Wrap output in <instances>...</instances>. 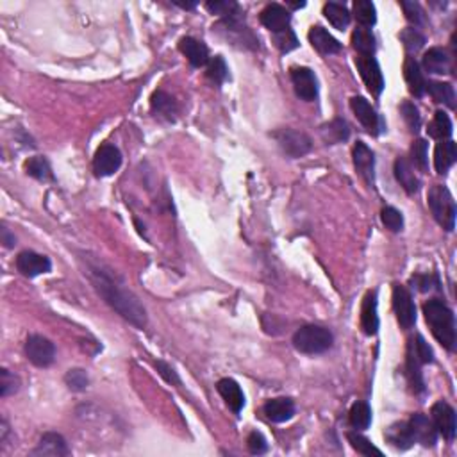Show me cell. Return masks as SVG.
Here are the masks:
<instances>
[{"instance_id":"1","label":"cell","mask_w":457,"mask_h":457,"mask_svg":"<svg viewBox=\"0 0 457 457\" xmlns=\"http://www.w3.org/2000/svg\"><path fill=\"white\" fill-rule=\"evenodd\" d=\"M84 261H86L87 277L92 281L97 293L104 298V302L108 304L113 311H116L122 318L127 320L129 323H132L138 329H145L148 323L147 309L143 307V304L139 302V298L125 288L124 281L111 268H108L97 259L84 258Z\"/></svg>"},{"instance_id":"2","label":"cell","mask_w":457,"mask_h":457,"mask_svg":"<svg viewBox=\"0 0 457 457\" xmlns=\"http://www.w3.org/2000/svg\"><path fill=\"white\" fill-rule=\"evenodd\" d=\"M423 314L429 323L430 330H433L434 338L442 343L447 350L454 352L457 343L456 334V318L454 313L445 300L442 298H430L423 304Z\"/></svg>"},{"instance_id":"3","label":"cell","mask_w":457,"mask_h":457,"mask_svg":"<svg viewBox=\"0 0 457 457\" xmlns=\"http://www.w3.org/2000/svg\"><path fill=\"white\" fill-rule=\"evenodd\" d=\"M334 336L329 329L322 325H304L293 334V346L302 354H323L332 346Z\"/></svg>"},{"instance_id":"4","label":"cell","mask_w":457,"mask_h":457,"mask_svg":"<svg viewBox=\"0 0 457 457\" xmlns=\"http://www.w3.org/2000/svg\"><path fill=\"white\" fill-rule=\"evenodd\" d=\"M427 204H429V209L430 213H433L434 220H436L445 231H454L457 209L456 200H454L449 188L442 186V184H436V186L430 188L429 195H427Z\"/></svg>"},{"instance_id":"5","label":"cell","mask_w":457,"mask_h":457,"mask_svg":"<svg viewBox=\"0 0 457 457\" xmlns=\"http://www.w3.org/2000/svg\"><path fill=\"white\" fill-rule=\"evenodd\" d=\"M275 138V141L279 143L281 150L286 155L297 160V157H304L306 154H309L313 148V141L309 136L302 131H295V129H279L272 134Z\"/></svg>"},{"instance_id":"6","label":"cell","mask_w":457,"mask_h":457,"mask_svg":"<svg viewBox=\"0 0 457 457\" xmlns=\"http://www.w3.org/2000/svg\"><path fill=\"white\" fill-rule=\"evenodd\" d=\"M25 356L38 368H48L56 361V346L40 334H31L25 342Z\"/></svg>"},{"instance_id":"7","label":"cell","mask_w":457,"mask_h":457,"mask_svg":"<svg viewBox=\"0 0 457 457\" xmlns=\"http://www.w3.org/2000/svg\"><path fill=\"white\" fill-rule=\"evenodd\" d=\"M393 309L402 329H411L416 323V306L413 295L402 284H393Z\"/></svg>"},{"instance_id":"8","label":"cell","mask_w":457,"mask_h":457,"mask_svg":"<svg viewBox=\"0 0 457 457\" xmlns=\"http://www.w3.org/2000/svg\"><path fill=\"white\" fill-rule=\"evenodd\" d=\"M430 420H433L437 434H442L447 442H452L457 433V418L456 411H454V407L450 406L449 402H436L433 409H430Z\"/></svg>"},{"instance_id":"9","label":"cell","mask_w":457,"mask_h":457,"mask_svg":"<svg viewBox=\"0 0 457 457\" xmlns=\"http://www.w3.org/2000/svg\"><path fill=\"white\" fill-rule=\"evenodd\" d=\"M356 66H358L368 92L374 97H381L382 90H384V77H382L377 59L374 56H358L356 57Z\"/></svg>"},{"instance_id":"10","label":"cell","mask_w":457,"mask_h":457,"mask_svg":"<svg viewBox=\"0 0 457 457\" xmlns=\"http://www.w3.org/2000/svg\"><path fill=\"white\" fill-rule=\"evenodd\" d=\"M350 108L354 111L356 118L361 122L363 127L370 132L372 136H379L384 131V124H382L381 116L377 115L372 104L365 99V97H352L350 99Z\"/></svg>"},{"instance_id":"11","label":"cell","mask_w":457,"mask_h":457,"mask_svg":"<svg viewBox=\"0 0 457 457\" xmlns=\"http://www.w3.org/2000/svg\"><path fill=\"white\" fill-rule=\"evenodd\" d=\"M291 83L298 99L313 102L318 97V80L311 68L295 66L291 68Z\"/></svg>"},{"instance_id":"12","label":"cell","mask_w":457,"mask_h":457,"mask_svg":"<svg viewBox=\"0 0 457 457\" xmlns=\"http://www.w3.org/2000/svg\"><path fill=\"white\" fill-rule=\"evenodd\" d=\"M122 167V152L115 145H102L93 157V170L99 177H109Z\"/></svg>"},{"instance_id":"13","label":"cell","mask_w":457,"mask_h":457,"mask_svg":"<svg viewBox=\"0 0 457 457\" xmlns=\"http://www.w3.org/2000/svg\"><path fill=\"white\" fill-rule=\"evenodd\" d=\"M16 268L24 277L34 279L38 275L48 274L52 270V262L47 255L32 251H24L16 258Z\"/></svg>"},{"instance_id":"14","label":"cell","mask_w":457,"mask_h":457,"mask_svg":"<svg viewBox=\"0 0 457 457\" xmlns=\"http://www.w3.org/2000/svg\"><path fill=\"white\" fill-rule=\"evenodd\" d=\"M409 429L413 433L414 443H420L423 447H434L437 442V430L434 427L433 420L423 413H416L409 418Z\"/></svg>"},{"instance_id":"15","label":"cell","mask_w":457,"mask_h":457,"mask_svg":"<svg viewBox=\"0 0 457 457\" xmlns=\"http://www.w3.org/2000/svg\"><path fill=\"white\" fill-rule=\"evenodd\" d=\"M259 20L268 31H272V34H275V32H281L290 27L291 13L281 4H268L259 15Z\"/></svg>"},{"instance_id":"16","label":"cell","mask_w":457,"mask_h":457,"mask_svg":"<svg viewBox=\"0 0 457 457\" xmlns=\"http://www.w3.org/2000/svg\"><path fill=\"white\" fill-rule=\"evenodd\" d=\"M352 157H354V167L358 174L365 179L366 184H374L375 171V155L372 148L363 141H358L352 148Z\"/></svg>"},{"instance_id":"17","label":"cell","mask_w":457,"mask_h":457,"mask_svg":"<svg viewBox=\"0 0 457 457\" xmlns=\"http://www.w3.org/2000/svg\"><path fill=\"white\" fill-rule=\"evenodd\" d=\"M32 456H70V447L59 433H45L36 449L32 450Z\"/></svg>"},{"instance_id":"18","label":"cell","mask_w":457,"mask_h":457,"mask_svg":"<svg viewBox=\"0 0 457 457\" xmlns=\"http://www.w3.org/2000/svg\"><path fill=\"white\" fill-rule=\"evenodd\" d=\"M179 50L186 56V59L190 61L191 66L195 68L207 66V63H209L211 59L207 45L204 43V41L195 40V38H183V40L179 41Z\"/></svg>"},{"instance_id":"19","label":"cell","mask_w":457,"mask_h":457,"mask_svg":"<svg viewBox=\"0 0 457 457\" xmlns=\"http://www.w3.org/2000/svg\"><path fill=\"white\" fill-rule=\"evenodd\" d=\"M361 329L366 336H375L379 330L377 291H368L361 306Z\"/></svg>"},{"instance_id":"20","label":"cell","mask_w":457,"mask_h":457,"mask_svg":"<svg viewBox=\"0 0 457 457\" xmlns=\"http://www.w3.org/2000/svg\"><path fill=\"white\" fill-rule=\"evenodd\" d=\"M262 413L267 414L268 420L274 423H284L295 416V404L291 398L286 397L272 398L262 406Z\"/></svg>"},{"instance_id":"21","label":"cell","mask_w":457,"mask_h":457,"mask_svg":"<svg viewBox=\"0 0 457 457\" xmlns=\"http://www.w3.org/2000/svg\"><path fill=\"white\" fill-rule=\"evenodd\" d=\"M216 390L222 395V398L225 400V404L232 413H241L243 406H245V395H243L241 388H239V384L234 379H222V381H218Z\"/></svg>"},{"instance_id":"22","label":"cell","mask_w":457,"mask_h":457,"mask_svg":"<svg viewBox=\"0 0 457 457\" xmlns=\"http://www.w3.org/2000/svg\"><path fill=\"white\" fill-rule=\"evenodd\" d=\"M309 41L311 45L320 52V54H323V56H332V54L342 52V43H339V41L336 40L327 29L320 27V25L311 27Z\"/></svg>"},{"instance_id":"23","label":"cell","mask_w":457,"mask_h":457,"mask_svg":"<svg viewBox=\"0 0 457 457\" xmlns=\"http://www.w3.org/2000/svg\"><path fill=\"white\" fill-rule=\"evenodd\" d=\"M421 64L426 68V72L434 73V76H445L450 73V57L443 48L433 47L423 54Z\"/></svg>"},{"instance_id":"24","label":"cell","mask_w":457,"mask_h":457,"mask_svg":"<svg viewBox=\"0 0 457 457\" xmlns=\"http://www.w3.org/2000/svg\"><path fill=\"white\" fill-rule=\"evenodd\" d=\"M150 109L155 116L168 120V122H174L177 113H179V106H177L174 97L168 95L163 90H160V92H155L154 95H152Z\"/></svg>"},{"instance_id":"25","label":"cell","mask_w":457,"mask_h":457,"mask_svg":"<svg viewBox=\"0 0 457 457\" xmlns=\"http://www.w3.org/2000/svg\"><path fill=\"white\" fill-rule=\"evenodd\" d=\"M457 160V147L452 139L440 141L434 148V168L437 174H447Z\"/></svg>"},{"instance_id":"26","label":"cell","mask_w":457,"mask_h":457,"mask_svg":"<svg viewBox=\"0 0 457 457\" xmlns=\"http://www.w3.org/2000/svg\"><path fill=\"white\" fill-rule=\"evenodd\" d=\"M404 77H406V83L409 86V92L413 93L414 97H423L426 95V87H427V80L421 73V68L418 64V61L414 57H407L406 63H404Z\"/></svg>"},{"instance_id":"27","label":"cell","mask_w":457,"mask_h":457,"mask_svg":"<svg viewBox=\"0 0 457 457\" xmlns=\"http://www.w3.org/2000/svg\"><path fill=\"white\" fill-rule=\"evenodd\" d=\"M395 177H397L398 184L409 195H413V193H416L420 190V179L416 177L413 167H411V163L406 157H397V161H395Z\"/></svg>"},{"instance_id":"28","label":"cell","mask_w":457,"mask_h":457,"mask_svg":"<svg viewBox=\"0 0 457 457\" xmlns=\"http://www.w3.org/2000/svg\"><path fill=\"white\" fill-rule=\"evenodd\" d=\"M386 440L390 442V445H393L398 450H407L414 445L413 433L409 429L407 421H400V423H393L390 429L386 430Z\"/></svg>"},{"instance_id":"29","label":"cell","mask_w":457,"mask_h":457,"mask_svg":"<svg viewBox=\"0 0 457 457\" xmlns=\"http://www.w3.org/2000/svg\"><path fill=\"white\" fill-rule=\"evenodd\" d=\"M421 363L416 358L409 345H407V359H406V375L409 379V386L413 393L421 395L426 391V382H423V375H421Z\"/></svg>"},{"instance_id":"30","label":"cell","mask_w":457,"mask_h":457,"mask_svg":"<svg viewBox=\"0 0 457 457\" xmlns=\"http://www.w3.org/2000/svg\"><path fill=\"white\" fill-rule=\"evenodd\" d=\"M426 92L433 97L436 104H445L450 109L456 108V90L450 83H437V80H430L427 83Z\"/></svg>"},{"instance_id":"31","label":"cell","mask_w":457,"mask_h":457,"mask_svg":"<svg viewBox=\"0 0 457 457\" xmlns=\"http://www.w3.org/2000/svg\"><path fill=\"white\" fill-rule=\"evenodd\" d=\"M25 174L34 177L36 181H41V183H52L54 181V174H52L50 163H48L45 157L41 155H34V157H29L24 164Z\"/></svg>"},{"instance_id":"32","label":"cell","mask_w":457,"mask_h":457,"mask_svg":"<svg viewBox=\"0 0 457 457\" xmlns=\"http://www.w3.org/2000/svg\"><path fill=\"white\" fill-rule=\"evenodd\" d=\"M430 138L440 139V141H445V139H450L452 136L454 127H452V120L447 115L445 111H436L434 113L433 122L429 124V129H427Z\"/></svg>"},{"instance_id":"33","label":"cell","mask_w":457,"mask_h":457,"mask_svg":"<svg viewBox=\"0 0 457 457\" xmlns=\"http://www.w3.org/2000/svg\"><path fill=\"white\" fill-rule=\"evenodd\" d=\"M322 136L327 143H330V145L343 143V141H346V139H349L350 129L343 118H334L332 122H329V124L323 125Z\"/></svg>"},{"instance_id":"34","label":"cell","mask_w":457,"mask_h":457,"mask_svg":"<svg viewBox=\"0 0 457 457\" xmlns=\"http://www.w3.org/2000/svg\"><path fill=\"white\" fill-rule=\"evenodd\" d=\"M352 47L356 48L358 56H374L375 54V36L370 29H356L352 32Z\"/></svg>"},{"instance_id":"35","label":"cell","mask_w":457,"mask_h":457,"mask_svg":"<svg viewBox=\"0 0 457 457\" xmlns=\"http://www.w3.org/2000/svg\"><path fill=\"white\" fill-rule=\"evenodd\" d=\"M323 15H325L327 20L332 24L334 29L338 31H343V29L349 27L350 24V11L339 2H329V4L323 6Z\"/></svg>"},{"instance_id":"36","label":"cell","mask_w":457,"mask_h":457,"mask_svg":"<svg viewBox=\"0 0 457 457\" xmlns=\"http://www.w3.org/2000/svg\"><path fill=\"white\" fill-rule=\"evenodd\" d=\"M349 421L356 430L368 429L372 423V407L366 402H356L354 406L350 407Z\"/></svg>"},{"instance_id":"37","label":"cell","mask_w":457,"mask_h":457,"mask_svg":"<svg viewBox=\"0 0 457 457\" xmlns=\"http://www.w3.org/2000/svg\"><path fill=\"white\" fill-rule=\"evenodd\" d=\"M346 440H349V443L352 445V449H354L358 454H361V456H379V457L382 456V450H379L377 447L368 440V437L359 434L358 430H350V433H346Z\"/></svg>"},{"instance_id":"38","label":"cell","mask_w":457,"mask_h":457,"mask_svg":"<svg viewBox=\"0 0 457 457\" xmlns=\"http://www.w3.org/2000/svg\"><path fill=\"white\" fill-rule=\"evenodd\" d=\"M354 16L356 20L365 29L375 25V22H377V11H375L374 2H370V0H358V2H354Z\"/></svg>"},{"instance_id":"39","label":"cell","mask_w":457,"mask_h":457,"mask_svg":"<svg viewBox=\"0 0 457 457\" xmlns=\"http://www.w3.org/2000/svg\"><path fill=\"white\" fill-rule=\"evenodd\" d=\"M409 346L413 349V352L416 354V358L420 359L421 365H433L434 363V352L429 346V343L426 342V338L421 334H416L414 338L409 339Z\"/></svg>"},{"instance_id":"40","label":"cell","mask_w":457,"mask_h":457,"mask_svg":"<svg viewBox=\"0 0 457 457\" xmlns=\"http://www.w3.org/2000/svg\"><path fill=\"white\" fill-rule=\"evenodd\" d=\"M207 77L215 84L225 83V79L229 77V68H227L225 59L222 56L211 57L209 63H207Z\"/></svg>"},{"instance_id":"41","label":"cell","mask_w":457,"mask_h":457,"mask_svg":"<svg viewBox=\"0 0 457 457\" xmlns=\"http://www.w3.org/2000/svg\"><path fill=\"white\" fill-rule=\"evenodd\" d=\"M411 157L414 167L420 168V171H429V150L426 139H414L411 145Z\"/></svg>"},{"instance_id":"42","label":"cell","mask_w":457,"mask_h":457,"mask_svg":"<svg viewBox=\"0 0 457 457\" xmlns=\"http://www.w3.org/2000/svg\"><path fill=\"white\" fill-rule=\"evenodd\" d=\"M272 38H274L275 47H277L279 50L283 52V54H288V52L295 50V48L300 45V43H298L297 34H295L293 29H291V27L284 29V31H281V32H275Z\"/></svg>"},{"instance_id":"43","label":"cell","mask_w":457,"mask_h":457,"mask_svg":"<svg viewBox=\"0 0 457 457\" xmlns=\"http://www.w3.org/2000/svg\"><path fill=\"white\" fill-rule=\"evenodd\" d=\"M400 41L404 43L407 52H418L426 45V36L418 29L407 27L400 32Z\"/></svg>"},{"instance_id":"44","label":"cell","mask_w":457,"mask_h":457,"mask_svg":"<svg viewBox=\"0 0 457 457\" xmlns=\"http://www.w3.org/2000/svg\"><path fill=\"white\" fill-rule=\"evenodd\" d=\"M64 382H66L68 390L72 391H84L90 386V379H87V374L83 370V368H72L68 370L66 375H64Z\"/></svg>"},{"instance_id":"45","label":"cell","mask_w":457,"mask_h":457,"mask_svg":"<svg viewBox=\"0 0 457 457\" xmlns=\"http://www.w3.org/2000/svg\"><path fill=\"white\" fill-rule=\"evenodd\" d=\"M207 11H211L213 15H220L223 18H231V16L239 15V6L232 0H215V2H207L206 4Z\"/></svg>"},{"instance_id":"46","label":"cell","mask_w":457,"mask_h":457,"mask_svg":"<svg viewBox=\"0 0 457 457\" xmlns=\"http://www.w3.org/2000/svg\"><path fill=\"white\" fill-rule=\"evenodd\" d=\"M381 218L382 223L386 225V229H390L391 232H400L402 229H404V216H402L400 211L395 209V207H384L381 213Z\"/></svg>"},{"instance_id":"47","label":"cell","mask_w":457,"mask_h":457,"mask_svg":"<svg viewBox=\"0 0 457 457\" xmlns=\"http://www.w3.org/2000/svg\"><path fill=\"white\" fill-rule=\"evenodd\" d=\"M400 113H402V116H404V122H406L411 132L420 131L421 116H420V111H418V108L414 106L413 102L406 100V102L400 106Z\"/></svg>"},{"instance_id":"48","label":"cell","mask_w":457,"mask_h":457,"mask_svg":"<svg viewBox=\"0 0 457 457\" xmlns=\"http://www.w3.org/2000/svg\"><path fill=\"white\" fill-rule=\"evenodd\" d=\"M411 284L413 288L420 290L421 293H427V291L433 290H442V284H440V279H437L436 274L429 275V274H418L411 277Z\"/></svg>"},{"instance_id":"49","label":"cell","mask_w":457,"mask_h":457,"mask_svg":"<svg viewBox=\"0 0 457 457\" xmlns=\"http://www.w3.org/2000/svg\"><path fill=\"white\" fill-rule=\"evenodd\" d=\"M0 377H2L0 379V395L4 398L20 390V379L16 377L15 374H11L8 368H2Z\"/></svg>"},{"instance_id":"50","label":"cell","mask_w":457,"mask_h":457,"mask_svg":"<svg viewBox=\"0 0 457 457\" xmlns=\"http://www.w3.org/2000/svg\"><path fill=\"white\" fill-rule=\"evenodd\" d=\"M400 6L402 9H404V13H406L407 20L413 22L416 27L426 24V13H423V9H421V6L418 4V2H407V0H402Z\"/></svg>"},{"instance_id":"51","label":"cell","mask_w":457,"mask_h":457,"mask_svg":"<svg viewBox=\"0 0 457 457\" xmlns=\"http://www.w3.org/2000/svg\"><path fill=\"white\" fill-rule=\"evenodd\" d=\"M247 447H248V452L254 454V456H262V454L268 452L267 437L262 436L261 433H258V430H254V433L248 434Z\"/></svg>"},{"instance_id":"52","label":"cell","mask_w":457,"mask_h":457,"mask_svg":"<svg viewBox=\"0 0 457 457\" xmlns=\"http://www.w3.org/2000/svg\"><path fill=\"white\" fill-rule=\"evenodd\" d=\"M154 366H155V370H157V374H160L161 377H163L164 381L168 382V384H171V386H181V377H179V375H177V372H175L174 368H171V366L168 365V363H164V361H155Z\"/></svg>"},{"instance_id":"53","label":"cell","mask_w":457,"mask_h":457,"mask_svg":"<svg viewBox=\"0 0 457 457\" xmlns=\"http://www.w3.org/2000/svg\"><path fill=\"white\" fill-rule=\"evenodd\" d=\"M0 239H2V243H4L6 248H13L16 245L15 234H13V232L9 231L6 225H2V229H0Z\"/></svg>"},{"instance_id":"54","label":"cell","mask_w":457,"mask_h":457,"mask_svg":"<svg viewBox=\"0 0 457 457\" xmlns=\"http://www.w3.org/2000/svg\"><path fill=\"white\" fill-rule=\"evenodd\" d=\"M175 6H179L183 9H193L197 8V2H175Z\"/></svg>"},{"instance_id":"55","label":"cell","mask_w":457,"mask_h":457,"mask_svg":"<svg viewBox=\"0 0 457 457\" xmlns=\"http://www.w3.org/2000/svg\"><path fill=\"white\" fill-rule=\"evenodd\" d=\"M288 6H290V8H293V9H300V8H304V6H306V2H288Z\"/></svg>"}]
</instances>
